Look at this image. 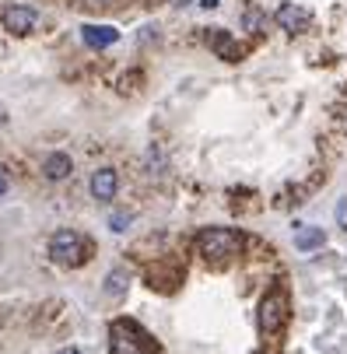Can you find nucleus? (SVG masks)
I'll return each mask as SVG.
<instances>
[{"label":"nucleus","instance_id":"obj_14","mask_svg":"<svg viewBox=\"0 0 347 354\" xmlns=\"http://www.w3.org/2000/svg\"><path fill=\"white\" fill-rule=\"evenodd\" d=\"M130 221H133V214H130V211H120V214H113V218H109V228H113V232H126V228H130Z\"/></svg>","mask_w":347,"mask_h":354},{"label":"nucleus","instance_id":"obj_10","mask_svg":"<svg viewBox=\"0 0 347 354\" xmlns=\"http://www.w3.org/2000/svg\"><path fill=\"white\" fill-rule=\"evenodd\" d=\"M207 42L218 49V53H221L225 60H242V46H238L228 32H211V35H207Z\"/></svg>","mask_w":347,"mask_h":354},{"label":"nucleus","instance_id":"obj_12","mask_svg":"<svg viewBox=\"0 0 347 354\" xmlns=\"http://www.w3.org/2000/svg\"><path fill=\"white\" fill-rule=\"evenodd\" d=\"M326 242V235L319 232V228H299L294 232V245H299L302 252H312V249H319Z\"/></svg>","mask_w":347,"mask_h":354},{"label":"nucleus","instance_id":"obj_16","mask_svg":"<svg viewBox=\"0 0 347 354\" xmlns=\"http://www.w3.org/2000/svg\"><path fill=\"white\" fill-rule=\"evenodd\" d=\"M91 8H106V4H113V0H88Z\"/></svg>","mask_w":347,"mask_h":354},{"label":"nucleus","instance_id":"obj_7","mask_svg":"<svg viewBox=\"0 0 347 354\" xmlns=\"http://www.w3.org/2000/svg\"><path fill=\"white\" fill-rule=\"evenodd\" d=\"M116 189H120V176H116L113 165L95 169V176H91V196H95V200H113Z\"/></svg>","mask_w":347,"mask_h":354},{"label":"nucleus","instance_id":"obj_8","mask_svg":"<svg viewBox=\"0 0 347 354\" xmlns=\"http://www.w3.org/2000/svg\"><path fill=\"white\" fill-rule=\"evenodd\" d=\"M81 39H84V46H91V49H106V46H113V42L120 39V32H116L113 25H84V28H81Z\"/></svg>","mask_w":347,"mask_h":354},{"label":"nucleus","instance_id":"obj_2","mask_svg":"<svg viewBox=\"0 0 347 354\" xmlns=\"http://www.w3.org/2000/svg\"><path fill=\"white\" fill-rule=\"evenodd\" d=\"M49 257H53V263L60 267H81L91 260V239L81 235V232H71V228H60L53 239H49Z\"/></svg>","mask_w":347,"mask_h":354},{"label":"nucleus","instance_id":"obj_13","mask_svg":"<svg viewBox=\"0 0 347 354\" xmlns=\"http://www.w3.org/2000/svg\"><path fill=\"white\" fill-rule=\"evenodd\" d=\"M242 25H245V28H250V32H263V25H267V18H263V15H260L256 8H250V11H245V15H242Z\"/></svg>","mask_w":347,"mask_h":354},{"label":"nucleus","instance_id":"obj_4","mask_svg":"<svg viewBox=\"0 0 347 354\" xmlns=\"http://www.w3.org/2000/svg\"><path fill=\"white\" fill-rule=\"evenodd\" d=\"M256 323H260V333H263V337H274V333L284 330V323H288V295H284L281 288H274V291H267V295L260 298Z\"/></svg>","mask_w":347,"mask_h":354},{"label":"nucleus","instance_id":"obj_17","mask_svg":"<svg viewBox=\"0 0 347 354\" xmlns=\"http://www.w3.org/2000/svg\"><path fill=\"white\" fill-rule=\"evenodd\" d=\"M57 354H81L77 347H64V351H57Z\"/></svg>","mask_w":347,"mask_h":354},{"label":"nucleus","instance_id":"obj_11","mask_svg":"<svg viewBox=\"0 0 347 354\" xmlns=\"http://www.w3.org/2000/svg\"><path fill=\"white\" fill-rule=\"evenodd\" d=\"M126 288H130V274H126V270H120V267H116V270H109V274H106V288H102V291H106V298L120 301V298L126 295Z\"/></svg>","mask_w":347,"mask_h":354},{"label":"nucleus","instance_id":"obj_3","mask_svg":"<svg viewBox=\"0 0 347 354\" xmlns=\"http://www.w3.org/2000/svg\"><path fill=\"white\" fill-rule=\"evenodd\" d=\"M109 354H162V351H158V344L151 337H147L144 326H137L133 319H116L113 323Z\"/></svg>","mask_w":347,"mask_h":354},{"label":"nucleus","instance_id":"obj_5","mask_svg":"<svg viewBox=\"0 0 347 354\" xmlns=\"http://www.w3.org/2000/svg\"><path fill=\"white\" fill-rule=\"evenodd\" d=\"M0 25H4L11 35H28L39 25V11L28 8V4H8L4 11H0Z\"/></svg>","mask_w":347,"mask_h":354},{"label":"nucleus","instance_id":"obj_9","mask_svg":"<svg viewBox=\"0 0 347 354\" xmlns=\"http://www.w3.org/2000/svg\"><path fill=\"white\" fill-rule=\"evenodd\" d=\"M71 169H74V162H71V155H64V151H57V155H49L42 162V176L46 179H67Z\"/></svg>","mask_w":347,"mask_h":354},{"label":"nucleus","instance_id":"obj_18","mask_svg":"<svg viewBox=\"0 0 347 354\" xmlns=\"http://www.w3.org/2000/svg\"><path fill=\"white\" fill-rule=\"evenodd\" d=\"M4 186H8V183H4V179H0V193H4Z\"/></svg>","mask_w":347,"mask_h":354},{"label":"nucleus","instance_id":"obj_15","mask_svg":"<svg viewBox=\"0 0 347 354\" xmlns=\"http://www.w3.org/2000/svg\"><path fill=\"white\" fill-rule=\"evenodd\" d=\"M337 221H340V228H347V196L337 204Z\"/></svg>","mask_w":347,"mask_h":354},{"label":"nucleus","instance_id":"obj_6","mask_svg":"<svg viewBox=\"0 0 347 354\" xmlns=\"http://www.w3.org/2000/svg\"><path fill=\"white\" fill-rule=\"evenodd\" d=\"M274 21H277L284 32L299 35V32H306V28H309L312 15H309L306 8H299V4H281V8H277V15H274Z\"/></svg>","mask_w":347,"mask_h":354},{"label":"nucleus","instance_id":"obj_1","mask_svg":"<svg viewBox=\"0 0 347 354\" xmlns=\"http://www.w3.org/2000/svg\"><path fill=\"white\" fill-rule=\"evenodd\" d=\"M196 252L207 263H228L232 257L242 252V235L235 228H204L196 235Z\"/></svg>","mask_w":347,"mask_h":354}]
</instances>
